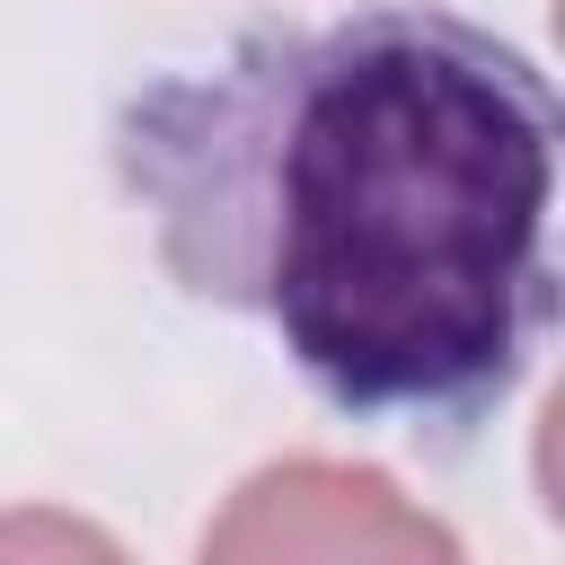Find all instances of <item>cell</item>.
<instances>
[{"label":"cell","instance_id":"obj_1","mask_svg":"<svg viewBox=\"0 0 565 565\" xmlns=\"http://www.w3.org/2000/svg\"><path fill=\"white\" fill-rule=\"evenodd\" d=\"M115 159L168 274L265 318L344 415L459 433L556 309V97L477 18L256 26L141 88Z\"/></svg>","mask_w":565,"mask_h":565},{"label":"cell","instance_id":"obj_2","mask_svg":"<svg viewBox=\"0 0 565 565\" xmlns=\"http://www.w3.org/2000/svg\"><path fill=\"white\" fill-rule=\"evenodd\" d=\"M203 565H459V539L380 468L282 459L221 503Z\"/></svg>","mask_w":565,"mask_h":565},{"label":"cell","instance_id":"obj_3","mask_svg":"<svg viewBox=\"0 0 565 565\" xmlns=\"http://www.w3.org/2000/svg\"><path fill=\"white\" fill-rule=\"evenodd\" d=\"M0 565H132V556L71 512H0Z\"/></svg>","mask_w":565,"mask_h":565}]
</instances>
